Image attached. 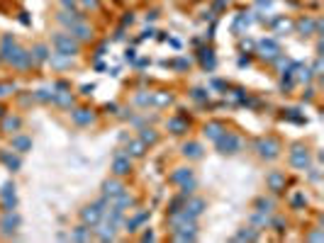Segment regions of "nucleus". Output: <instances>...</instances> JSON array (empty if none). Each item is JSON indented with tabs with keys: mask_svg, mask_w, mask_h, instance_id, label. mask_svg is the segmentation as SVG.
I'll return each instance as SVG.
<instances>
[{
	"mask_svg": "<svg viewBox=\"0 0 324 243\" xmlns=\"http://www.w3.org/2000/svg\"><path fill=\"white\" fill-rule=\"evenodd\" d=\"M0 59H3V64L17 68V71H30L37 61L32 56V51H27L25 47H20L15 42V37L10 34H3L0 37Z\"/></svg>",
	"mask_w": 324,
	"mask_h": 243,
	"instance_id": "obj_1",
	"label": "nucleus"
},
{
	"mask_svg": "<svg viewBox=\"0 0 324 243\" xmlns=\"http://www.w3.org/2000/svg\"><path fill=\"white\" fill-rule=\"evenodd\" d=\"M51 47H54V51L56 54H61V56H76L78 51H81V42L78 39H73L68 32H54L51 34Z\"/></svg>",
	"mask_w": 324,
	"mask_h": 243,
	"instance_id": "obj_2",
	"label": "nucleus"
},
{
	"mask_svg": "<svg viewBox=\"0 0 324 243\" xmlns=\"http://www.w3.org/2000/svg\"><path fill=\"white\" fill-rule=\"evenodd\" d=\"M110 202L105 199V197H100L98 202H93V204H88V207H83L81 209V219H83V224L85 226H90V228H95L100 221H102V211H105V207H107Z\"/></svg>",
	"mask_w": 324,
	"mask_h": 243,
	"instance_id": "obj_3",
	"label": "nucleus"
},
{
	"mask_svg": "<svg viewBox=\"0 0 324 243\" xmlns=\"http://www.w3.org/2000/svg\"><path fill=\"white\" fill-rule=\"evenodd\" d=\"M254 148H256L258 158H263V161H275V158L280 156V144H278L273 136H261V139H256Z\"/></svg>",
	"mask_w": 324,
	"mask_h": 243,
	"instance_id": "obj_4",
	"label": "nucleus"
},
{
	"mask_svg": "<svg viewBox=\"0 0 324 243\" xmlns=\"http://www.w3.org/2000/svg\"><path fill=\"white\" fill-rule=\"evenodd\" d=\"M215 144H217V151L224 153V156H234V153L241 151V139L237 134L227 131V129L220 134V139H215Z\"/></svg>",
	"mask_w": 324,
	"mask_h": 243,
	"instance_id": "obj_5",
	"label": "nucleus"
},
{
	"mask_svg": "<svg viewBox=\"0 0 324 243\" xmlns=\"http://www.w3.org/2000/svg\"><path fill=\"white\" fill-rule=\"evenodd\" d=\"M309 163H312V158H309V151L305 148V146H292V151H290V165L292 168H297V170H305L307 173V168H309Z\"/></svg>",
	"mask_w": 324,
	"mask_h": 243,
	"instance_id": "obj_6",
	"label": "nucleus"
},
{
	"mask_svg": "<svg viewBox=\"0 0 324 243\" xmlns=\"http://www.w3.org/2000/svg\"><path fill=\"white\" fill-rule=\"evenodd\" d=\"M112 173H115L117 178L129 175V173H132V156L117 151V153H115V161H112Z\"/></svg>",
	"mask_w": 324,
	"mask_h": 243,
	"instance_id": "obj_7",
	"label": "nucleus"
},
{
	"mask_svg": "<svg viewBox=\"0 0 324 243\" xmlns=\"http://www.w3.org/2000/svg\"><path fill=\"white\" fill-rule=\"evenodd\" d=\"M297 32L302 34V37H312V34H319V30H322V22L319 20H314V17H309V15H305V17H300L297 20Z\"/></svg>",
	"mask_w": 324,
	"mask_h": 243,
	"instance_id": "obj_8",
	"label": "nucleus"
},
{
	"mask_svg": "<svg viewBox=\"0 0 324 243\" xmlns=\"http://www.w3.org/2000/svg\"><path fill=\"white\" fill-rule=\"evenodd\" d=\"M258 56H261L263 61H275V59L280 56L278 42H275V39H263V42L258 44Z\"/></svg>",
	"mask_w": 324,
	"mask_h": 243,
	"instance_id": "obj_9",
	"label": "nucleus"
},
{
	"mask_svg": "<svg viewBox=\"0 0 324 243\" xmlns=\"http://www.w3.org/2000/svg\"><path fill=\"white\" fill-rule=\"evenodd\" d=\"M0 202H3L5 211H13L17 207V194H15V185L13 182H5L3 190H0Z\"/></svg>",
	"mask_w": 324,
	"mask_h": 243,
	"instance_id": "obj_10",
	"label": "nucleus"
},
{
	"mask_svg": "<svg viewBox=\"0 0 324 243\" xmlns=\"http://www.w3.org/2000/svg\"><path fill=\"white\" fill-rule=\"evenodd\" d=\"M68 34H71L73 39H78V42H90V39H93V30H90V25H88L85 20L71 25V27H68Z\"/></svg>",
	"mask_w": 324,
	"mask_h": 243,
	"instance_id": "obj_11",
	"label": "nucleus"
},
{
	"mask_svg": "<svg viewBox=\"0 0 324 243\" xmlns=\"http://www.w3.org/2000/svg\"><path fill=\"white\" fill-rule=\"evenodd\" d=\"M266 185H268V190H271L273 194H278V192L285 190V175H283L280 170H271V173L266 175Z\"/></svg>",
	"mask_w": 324,
	"mask_h": 243,
	"instance_id": "obj_12",
	"label": "nucleus"
},
{
	"mask_svg": "<svg viewBox=\"0 0 324 243\" xmlns=\"http://www.w3.org/2000/svg\"><path fill=\"white\" fill-rule=\"evenodd\" d=\"M122 192H127L124 190V185L119 182V180H105L102 182V197L110 202V199H115L117 194H122Z\"/></svg>",
	"mask_w": 324,
	"mask_h": 243,
	"instance_id": "obj_13",
	"label": "nucleus"
},
{
	"mask_svg": "<svg viewBox=\"0 0 324 243\" xmlns=\"http://www.w3.org/2000/svg\"><path fill=\"white\" fill-rule=\"evenodd\" d=\"M71 119H73V124H78V127H88V124H93L95 114H93L90 110H85V107H78V110L71 112Z\"/></svg>",
	"mask_w": 324,
	"mask_h": 243,
	"instance_id": "obj_14",
	"label": "nucleus"
},
{
	"mask_svg": "<svg viewBox=\"0 0 324 243\" xmlns=\"http://www.w3.org/2000/svg\"><path fill=\"white\" fill-rule=\"evenodd\" d=\"M183 211H186L188 216L198 219V216L205 211V202H203V199H198V197H193V199H186V202H183Z\"/></svg>",
	"mask_w": 324,
	"mask_h": 243,
	"instance_id": "obj_15",
	"label": "nucleus"
},
{
	"mask_svg": "<svg viewBox=\"0 0 324 243\" xmlns=\"http://www.w3.org/2000/svg\"><path fill=\"white\" fill-rule=\"evenodd\" d=\"M20 226V216L15 211H5L3 221H0V228H3V233H15V228Z\"/></svg>",
	"mask_w": 324,
	"mask_h": 243,
	"instance_id": "obj_16",
	"label": "nucleus"
},
{
	"mask_svg": "<svg viewBox=\"0 0 324 243\" xmlns=\"http://www.w3.org/2000/svg\"><path fill=\"white\" fill-rule=\"evenodd\" d=\"M81 20H83V13H71V10H64V13H59V15H56V22H59V25H64L66 30H68L71 25L81 22Z\"/></svg>",
	"mask_w": 324,
	"mask_h": 243,
	"instance_id": "obj_17",
	"label": "nucleus"
},
{
	"mask_svg": "<svg viewBox=\"0 0 324 243\" xmlns=\"http://www.w3.org/2000/svg\"><path fill=\"white\" fill-rule=\"evenodd\" d=\"M13 148H15L17 153H27V151L32 148V139L25 136V134H17V136H13Z\"/></svg>",
	"mask_w": 324,
	"mask_h": 243,
	"instance_id": "obj_18",
	"label": "nucleus"
},
{
	"mask_svg": "<svg viewBox=\"0 0 324 243\" xmlns=\"http://www.w3.org/2000/svg\"><path fill=\"white\" fill-rule=\"evenodd\" d=\"M32 56H34V61H37V64H44V61H49L51 49H49L47 44H34V47H32Z\"/></svg>",
	"mask_w": 324,
	"mask_h": 243,
	"instance_id": "obj_19",
	"label": "nucleus"
},
{
	"mask_svg": "<svg viewBox=\"0 0 324 243\" xmlns=\"http://www.w3.org/2000/svg\"><path fill=\"white\" fill-rule=\"evenodd\" d=\"M203 131H205V136H207L210 141H215V139H220V134L224 131V124H222V122H207Z\"/></svg>",
	"mask_w": 324,
	"mask_h": 243,
	"instance_id": "obj_20",
	"label": "nucleus"
},
{
	"mask_svg": "<svg viewBox=\"0 0 324 243\" xmlns=\"http://www.w3.org/2000/svg\"><path fill=\"white\" fill-rule=\"evenodd\" d=\"M183 156L186 158H203V146L198 144V141H188V144H183Z\"/></svg>",
	"mask_w": 324,
	"mask_h": 243,
	"instance_id": "obj_21",
	"label": "nucleus"
},
{
	"mask_svg": "<svg viewBox=\"0 0 324 243\" xmlns=\"http://www.w3.org/2000/svg\"><path fill=\"white\" fill-rule=\"evenodd\" d=\"M193 178V170L190 168H176L173 173H171V182L173 185H183V182H188Z\"/></svg>",
	"mask_w": 324,
	"mask_h": 243,
	"instance_id": "obj_22",
	"label": "nucleus"
},
{
	"mask_svg": "<svg viewBox=\"0 0 324 243\" xmlns=\"http://www.w3.org/2000/svg\"><path fill=\"white\" fill-rule=\"evenodd\" d=\"M146 219H149V211L146 209L139 211V214H134L132 219H127V231H139V226H144Z\"/></svg>",
	"mask_w": 324,
	"mask_h": 243,
	"instance_id": "obj_23",
	"label": "nucleus"
},
{
	"mask_svg": "<svg viewBox=\"0 0 324 243\" xmlns=\"http://www.w3.org/2000/svg\"><path fill=\"white\" fill-rule=\"evenodd\" d=\"M169 131H173V134H186V131H188V119H183V117L169 119Z\"/></svg>",
	"mask_w": 324,
	"mask_h": 243,
	"instance_id": "obj_24",
	"label": "nucleus"
},
{
	"mask_svg": "<svg viewBox=\"0 0 324 243\" xmlns=\"http://www.w3.org/2000/svg\"><path fill=\"white\" fill-rule=\"evenodd\" d=\"M90 236H93V228L85 226V224H81V226H76V228L71 231V238H73V241H90Z\"/></svg>",
	"mask_w": 324,
	"mask_h": 243,
	"instance_id": "obj_25",
	"label": "nucleus"
},
{
	"mask_svg": "<svg viewBox=\"0 0 324 243\" xmlns=\"http://www.w3.org/2000/svg\"><path fill=\"white\" fill-rule=\"evenodd\" d=\"M254 207H256V211H261V214H268V211H273L275 202H273L271 197H258V199L254 202Z\"/></svg>",
	"mask_w": 324,
	"mask_h": 243,
	"instance_id": "obj_26",
	"label": "nucleus"
},
{
	"mask_svg": "<svg viewBox=\"0 0 324 243\" xmlns=\"http://www.w3.org/2000/svg\"><path fill=\"white\" fill-rule=\"evenodd\" d=\"M234 238H237V241H258V231H256L254 226H246V228H241Z\"/></svg>",
	"mask_w": 324,
	"mask_h": 243,
	"instance_id": "obj_27",
	"label": "nucleus"
},
{
	"mask_svg": "<svg viewBox=\"0 0 324 243\" xmlns=\"http://www.w3.org/2000/svg\"><path fill=\"white\" fill-rule=\"evenodd\" d=\"M20 117H5L3 119V131H8V134H13V131H17L20 129Z\"/></svg>",
	"mask_w": 324,
	"mask_h": 243,
	"instance_id": "obj_28",
	"label": "nucleus"
},
{
	"mask_svg": "<svg viewBox=\"0 0 324 243\" xmlns=\"http://www.w3.org/2000/svg\"><path fill=\"white\" fill-rule=\"evenodd\" d=\"M49 61H51V66H56V68H66V66H71V59L68 56H61V54H51L49 56Z\"/></svg>",
	"mask_w": 324,
	"mask_h": 243,
	"instance_id": "obj_29",
	"label": "nucleus"
},
{
	"mask_svg": "<svg viewBox=\"0 0 324 243\" xmlns=\"http://www.w3.org/2000/svg\"><path fill=\"white\" fill-rule=\"evenodd\" d=\"M51 102L64 105V107H71V105H73V95H71V93H54V100H51Z\"/></svg>",
	"mask_w": 324,
	"mask_h": 243,
	"instance_id": "obj_30",
	"label": "nucleus"
},
{
	"mask_svg": "<svg viewBox=\"0 0 324 243\" xmlns=\"http://www.w3.org/2000/svg\"><path fill=\"white\" fill-rule=\"evenodd\" d=\"M156 139H158V136H156V131H153V129H149V127H144V129H141V134H139V141H141L144 146H146V144H156Z\"/></svg>",
	"mask_w": 324,
	"mask_h": 243,
	"instance_id": "obj_31",
	"label": "nucleus"
},
{
	"mask_svg": "<svg viewBox=\"0 0 324 243\" xmlns=\"http://www.w3.org/2000/svg\"><path fill=\"white\" fill-rule=\"evenodd\" d=\"M127 151H129L127 156L141 158V156H144V144H141V141H129V144H127Z\"/></svg>",
	"mask_w": 324,
	"mask_h": 243,
	"instance_id": "obj_32",
	"label": "nucleus"
},
{
	"mask_svg": "<svg viewBox=\"0 0 324 243\" xmlns=\"http://www.w3.org/2000/svg\"><path fill=\"white\" fill-rule=\"evenodd\" d=\"M0 161H3L10 170H17V168H20V158H17V156H10V153H5V151L0 153Z\"/></svg>",
	"mask_w": 324,
	"mask_h": 243,
	"instance_id": "obj_33",
	"label": "nucleus"
},
{
	"mask_svg": "<svg viewBox=\"0 0 324 243\" xmlns=\"http://www.w3.org/2000/svg\"><path fill=\"white\" fill-rule=\"evenodd\" d=\"M295 71H297V81H300V83H309V81L314 78V76H312V68H305V66H300V64H297Z\"/></svg>",
	"mask_w": 324,
	"mask_h": 243,
	"instance_id": "obj_34",
	"label": "nucleus"
},
{
	"mask_svg": "<svg viewBox=\"0 0 324 243\" xmlns=\"http://www.w3.org/2000/svg\"><path fill=\"white\" fill-rule=\"evenodd\" d=\"M173 238H176V241H195L198 233H195V231H178V233H173Z\"/></svg>",
	"mask_w": 324,
	"mask_h": 243,
	"instance_id": "obj_35",
	"label": "nucleus"
},
{
	"mask_svg": "<svg viewBox=\"0 0 324 243\" xmlns=\"http://www.w3.org/2000/svg\"><path fill=\"white\" fill-rule=\"evenodd\" d=\"M64 10H71V13H81V3L78 0H61Z\"/></svg>",
	"mask_w": 324,
	"mask_h": 243,
	"instance_id": "obj_36",
	"label": "nucleus"
},
{
	"mask_svg": "<svg viewBox=\"0 0 324 243\" xmlns=\"http://www.w3.org/2000/svg\"><path fill=\"white\" fill-rule=\"evenodd\" d=\"M203 66H205V68H210V71L215 68V59H212V51H210V49H207V51H203Z\"/></svg>",
	"mask_w": 324,
	"mask_h": 243,
	"instance_id": "obj_37",
	"label": "nucleus"
},
{
	"mask_svg": "<svg viewBox=\"0 0 324 243\" xmlns=\"http://www.w3.org/2000/svg\"><path fill=\"white\" fill-rule=\"evenodd\" d=\"M190 95H193V100H198V102H205V100L210 97V93H207V90H203V88H195Z\"/></svg>",
	"mask_w": 324,
	"mask_h": 243,
	"instance_id": "obj_38",
	"label": "nucleus"
},
{
	"mask_svg": "<svg viewBox=\"0 0 324 243\" xmlns=\"http://www.w3.org/2000/svg\"><path fill=\"white\" fill-rule=\"evenodd\" d=\"M34 97L42 100V102H49V100H54V90H37Z\"/></svg>",
	"mask_w": 324,
	"mask_h": 243,
	"instance_id": "obj_39",
	"label": "nucleus"
},
{
	"mask_svg": "<svg viewBox=\"0 0 324 243\" xmlns=\"http://www.w3.org/2000/svg\"><path fill=\"white\" fill-rule=\"evenodd\" d=\"M290 204H292L295 209H297V207H305V204H307V197H305L302 192H297V194H295V197L290 199Z\"/></svg>",
	"mask_w": 324,
	"mask_h": 243,
	"instance_id": "obj_40",
	"label": "nucleus"
},
{
	"mask_svg": "<svg viewBox=\"0 0 324 243\" xmlns=\"http://www.w3.org/2000/svg\"><path fill=\"white\" fill-rule=\"evenodd\" d=\"M78 3H81L83 8H88V10H98V8H100L98 0H78Z\"/></svg>",
	"mask_w": 324,
	"mask_h": 243,
	"instance_id": "obj_41",
	"label": "nucleus"
},
{
	"mask_svg": "<svg viewBox=\"0 0 324 243\" xmlns=\"http://www.w3.org/2000/svg\"><path fill=\"white\" fill-rule=\"evenodd\" d=\"M15 90V85H10V83H0V95H8V93H13Z\"/></svg>",
	"mask_w": 324,
	"mask_h": 243,
	"instance_id": "obj_42",
	"label": "nucleus"
},
{
	"mask_svg": "<svg viewBox=\"0 0 324 243\" xmlns=\"http://www.w3.org/2000/svg\"><path fill=\"white\" fill-rule=\"evenodd\" d=\"M156 102L158 105H169L171 102V95H156Z\"/></svg>",
	"mask_w": 324,
	"mask_h": 243,
	"instance_id": "obj_43",
	"label": "nucleus"
},
{
	"mask_svg": "<svg viewBox=\"0 0 324 243\" xmlns=\"http://www.w3.org/2000/svg\"><path fill=\"white\" fill-rule=\"evenodd\" d=\"M141 241H156V233L153 231H144L141 233Z\"/></svg>",
	"mask_w": 324,
	"mask_h": 243,
	"instance_id": "obj_44",
	"label": "nucleus"
},
{
	"mask_svg": "<svg viewBox=\"0 0 324 243\" xmlns=\"http://www.w3.org/2000/svg\"><path fill=\"white\" fill-rule=\"evenodd\" d=\"M273 226H275V231H285V221H280V219L273 221Z\"/></svg>",
	"mask_w": 324,
	"mask_h": 243,
	"instance_id": "obj_45",
	"label": "nucleus"
},
{
	"mask_svg": "<svg viewBox=\"0 0 324 243\" xmlns=\"http://www.w3.org/2000/svg\"><path fill=\"white\" fill-rule=\"evenodd\" d=\"M3 112H5V110H3V107H0V119H3Z\"/></svg>",
	"mask_w": 324,
	"mask_h": 243,
	"instance_id": "obj_46",
	"label": "nucleus"
},
{
	"mask_svg": "<svg viewBox=\"0 0 324 243\" xmlns=\"http://www.w3.org/2000/svg\"><path fill=\"white\" fill-rule=\"evenodd\" d=\"M0 64H3V59H0Z\"/></svg>",
	"mask_w": 324,
	"mask_h": 243,
	"instance_id": "obj_47",
	"label": "nucleus"
}]
</instances>
